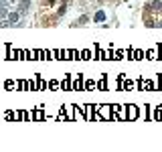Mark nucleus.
I'll list each match as a JSON object with an SVG mask.
<instances>
[{
    "label": "nucleus",
    "mask_w": 162,
    "mask_h": 152,
    "mask_svg": "<svg viewBox=\"0 0 162 152\" xmlns=\"http://www.w3.org/2000/svg\"><path fill=\"white\" fill-rule=\"evenodd\" d=\"M20 16H22V12H20V10H10L6 18L10 20V25H12V26H16L20 22Z\"/></svg>",
    "instance_id": "f257e3e1"
},
{
    "label": "nucleus",
    "mask_w": 162,
    "mask_h": 152,
    "mask_svg": "<svg viewBox=\"0 0 162 152\" xmlns=\"http://www.w3.org/2000/svg\"><path fill=\"white\" fill-rule=\"evenodd\" d=\"M30 4H33L30 0H18V6H16V10H20L22 14H26V12H29V8H30Z\"/></svg>",
    "instance_id": "f03ea898"
},
{
    "label": "nucleus",
    "mask_w": 162,
    "mask_h": 152,
    "mask_svg": "<svg viewBox=\"0 0 162 152\" xmlns=\"http://www.w3.org/2000/svg\"><path fill=\"white\" fill-rule=\"evenodd\" d=\"M93 20L95 22H105V12H103V10H97L93 14Z\"/></svg>",
    "instance_id": "7ed1b4c3"
},
{
    "label": "nucleus",
    "mask_w": 162,
    "mask_h": 152,
    "mask_svg": "<svg viewBox=\"0 0 162 152\" xmlns=\"http://www.w3.org/2000/svg\"><path fill=\"white\" fill-rule=\"evenodd\" d=\"M85 22H87V16H81V18H79L75 25H85Z\"/></svg>",
    "instance_id": "20e7f679"
}]
</instances>
